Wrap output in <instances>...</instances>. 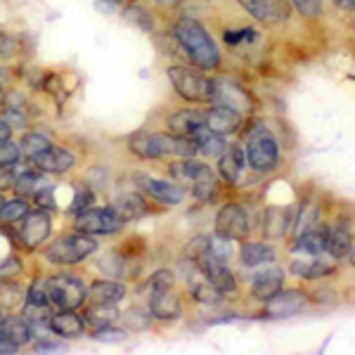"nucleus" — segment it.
<instances>
[{"instance_id":"nucleus-31","label":"nucleus","mask_w":355,"mask_h":355,"mask_svg":"<svg viewBox=\"0 0 355 355\" xmlns=\"http://www.w3.org/2000/svg\"><path fill=\"white\" fill-rule=\"evenodd\" d=\"M119 320L116 303H93V306L85 311V322L93 324V327H110Z\"/></svg>"},{"instance_id":"nucleus-24","label":"nucleus","mask_w":355,"mask_h":355,"mask_svg":"<svg viewBox=\"0 0 355 355\" xmlns=\"http://www.w3.org/2000/svg\"><path fill=\"white\" fill-rule=\"evenodd\" d=\"M194 277H187V282H190L192 287V296L197 299L199 303H209V306H216V303H220L223 299V291L216 289L214 284H211V279L206 277V275L202 272V268H194Z\"/></svg>"},{"instance_id":"nucleus-9","label":"nucleus","mask_w":355,"mask_h":355,"mask_svg":"<svg viewBox=\"0 0 355 355\" xmlns=\"http://www.w3.org/2000/svg\"><path fill=\"white\" fill-rule=\"evenodd\" d=\"M50 216L45 214V209L38 211H28V214L21 218V227H19V239L26 249H36L38 244H43L45 239L50 237Z\"/></svg>"},{"instance_id":"nucleus-54","label":"nucleus","mask_w":355,"mask_h":355,"mask_svg":"<svg viewBox=\"0 0 355 355\" xmlns=\"http://www.w3.org/2000/svg\"><path fill=\"white\" fill-rule=\"evenodd\" d=\"M5 204V199H3V194H0V206H3Z\"/></svg>"},{"instance_id":"nucleus-19","label":"nucleus","mask_w":355,"mask_h":355,"mask_svg":"<svg viewBox=\"0 0 355 355\" xmlns=\"http://www.w3.org/2000/svg\"><path fill=\"white\" fill-rule=\"evenodd\" d=\"M220 164H218V171L223 175V180L230 182H239V178H242V171H244V164H246V157H244V150L239 145H232L227 147L225 152L220 154Z\"/></svg>"},{"instance_id":"nucleus-12","label":"nucleus","mask_w":355,"mask_h":355,"mask_svg":"<svg viewBox=\"0 0 355 355\" xmlns=\"http://www.w3.org/2000/svg\"><path fill=\"white\" fill-rule=\"evenodd\" d=\"M308 306V294H303L299 289H287L277 291L272 299L266 301V313L270 318H289V315L301 313Z\"/></svg>"},{"instance_id":"nucleus-28","label":"nucleus","mask_w":355,"mask_h":355,"mask_svg":"<svg viewBox=\"0 0 355 355\" xmlns=\"http://www.w3.org/2000/svg\"><path fill=\"white\" fill-rule=\"evenodd\" d=\"M289 270H291V275H294V277L318 279V277H324V275L334 272V266H331V263L320 261V259H301V261L291 263Z\"/></svg>"},{"instance_id":"nucleus-15","label":"nucleus","mask_w":355,"mask_h":355,"mask_svg":"<svg viewBox=\"0 0 355 355\" xmlns=\"http://www.w3.org/2000/svg\"><path fill=\"white\" fill-rule=\"evenodd\" d=\"M150 313L157 320H178L182 313L180 299L171 289L150 291Z\"/></svg>"},{"instance_id":"nucleus-26","label":"nucleus","mask_w":355,"mask_h":355,"mask_svg":"<svg viewBox=\"0 0 355 355\" xmlns=\"http://www.w3.org/2000/svg\"><path fill=\"white\" fill-rule=\"evenodd\" d=\"M353 249V234L346 223H339L334 227H327V251L334 259H346Z\"/></svg>"},{"instance_id":"nucleus-49","label":"nucleus","mask_w":355,"mask_h":355,"mask_svg":"<svg viewBox=\"0 0 355 355\" xmlns=\"http://www.w3.org/2000/svg\"><path fill=\"white\" fill-rule=\"evenodd\" d=\"M17 41L12 36H8V33H3L0 36V57H12L15 53H17Z\"/></svg>"},{"instance_id":"nucleus-43","label":"nucleus","mask_w":355,"mask_h":355,"mask_svg":"<svg viewBox=\"0 0 355 355\" xmlns=\"http://www.w3.org/2000/svg\"><path fill=\"white\" fill-rule=\"evenodd\" d=\"M90 202H93V192L81 187V190L76 192V197H73V204L69 206V214H81V211L88 209Z\"/></svg>"},{"instance_id":"nucleus-29","label":"nucleus","mask_w":355,"mask_h":355,"mask_svg":"<svg viewBox=\"0 0 355 355\" xmlns=\"http://www.w3.org/2000/svg\"><path fill=\"white\" fill-rule=\"evenodd\" d=\"M125 287L116 279H100L90 287V299L95 303H119L123 301Z\"/></svg>"},{"instance_id":"nucleus-41","label":"nucleus","mask_w":355,"mask_h":355,"mask_svg":"<svg viewBox=\"0 0 355 355\" xmlns=\"http://www.w3.org/2000/svg\"><path fill=\"white\" fill-rule=\"evenodd\" d=\"M291 3L303 17H311V19L322 12V0H291Z\"/></svg>"},{"instance_id":"nucleus-3","label":"nucleus","mask_w":355,"mask_h":355,"mask_svg":"<svg viewBox=\"0 0 355 355\" xmlns=\"http://www.w3.org/2000/svg\"><path fill=\"white\" fill-rule=\"evenodd\" d=\"M246 162L259 173H270V171L277 168L279 147L277 140L266 128L251 130L249 140H246Z\"/></svg>"},{"instance_id":"nucleus-40","label":"nucleus","mask_w":355,"mask_h":355,"mask_svg":"<svg viewBox=\"0 0 355 355\" xmlns=\"http://www.w3.org/2000/svg\"><path fill=\"white\" fill-rule=\"evenodd\" d=\"M227 45H239V43H251L256 41V31L254 28H237V31H225L223 33Z\"/></svg>"},{"instance_id":"nucleus-17","label":"nucleus","mask_w":355,"mask_h":355,"mask_svg":"<svg viewBox=\"0 0 355 355\" xmlns=\"http://www.w3.org/2000/svg\"><path fill=\"white\" fill-rule=\"evenodd\" d=\"M142 190L150 194L152 199H157V202H162V204H180L182 199H185V190H182L180 185H175V182H171V180L145 178V182H142Z\"/></svg>"},{"instance_id":"nucleus-45","label":"nucleus","mask_w":355,"mask_h":355,"mask_svg":"<svg viewBox=\"0 0 355 355\" xmlns=\"http://www.w3.org/2000/svg\"><path fill=\"white\" fill-rule=\"evenodd\" d=\"M93 336L97 341H123L125 331L123 329H114V324H110V327H97Z\"/></svg>"},{"instance_id":"nucleus-30","label":"nucleus","mask_w":355,"mask_h":355,"mask_svg":"<svg viewBox=\"0 0 355 355\" xmlns=\"http://www.w3.org/2000/svg\"><path fill=\"white\" fill-rule=\"evenodd\" d=\"M239 261H242L244 268H256V266H263V263H270L275 261V249L268 244H244L239 249Z\"/></svg>"},{"instance_id":"nucleus-56","label":"nucleus","mask_w":355,"mask_h":355,"mask_svg":"<svg viewBox=\"0 0 355 355\" xmlns=\"http://www.w3.org/2000/svg\"><path fill=\"white\" fill-rule=\"evenodd\" d=\"M0 93H3V88H0Z\"/></svg>"},{"instance_id":"nucleus-34","label":"nucleus","mask_w":355,"mask_h":355,"mask_svg":"<svg viewBox=\"0 0 355 355\" xmlns=\"http://www.w3.org/2000/svg\"><path fill=\"white\" fill-rule=\"evenodd\" d=\"M48 147H50V140L45 135L26 133L24 137H21L19 150H21V154H26V157L31 159V157H36V154H41L43 150H48Z\"/></svg>"},{"instance_id":"nucleus-16","label":"nucleus","mask_w":355,"mask_h":355,"mask_svg":"<svg viewBox=\"0 0 355 355\" xmlns=\"http://www.w3.org/2000/svg\"><path fill=\"white\" fill-rule=\"evenodd\" d=\"M48 324L57 336H64V339H78L85 329V320L76 311L53 313V318H50Z\"/></svg>"},{"instance_id":"nucleus-14","label":"nucleus","mask_w":355,"mask_h":355,"mask_svg":"<svg viewBox=\"0 0 355 355\" xmlns=\"http://www.w3.org/2000/svg\"><path fill=\"white\" fill-rule=\"evenodd\" d=\"M242 125V114L230 110V107L211 105V110L206 112V128H211L218 135H232Z\"/></svg>"},{"instance_id":"nucleus-2","label":"nucleus","mask_w":355,"mask_h":355,"mask_svg":"<svg viewBox=\"0 0 355 355\" xmlns=\"http://www.w3.org/2000/svg\"><path fill=\"white\" fill-rule=\"evenodd\" d=\"M95 249L97 242L93 234L76 230V234H69V237H62L50 244L45 249V259L50 263H57V266H73V263H81L83 259H88Z\"/></svg>"},{"instance_id":"nucleus-10","label":"nucleus","mask_w":355,"mask_h":355,"mask_svg":"<svg viewBox=\"0 0 355 355\" xmlns=\"http://www.w3.org/2000/svg\"><path fill=\"white\" fill-rule=\"evenodd\" d=\"M209 105H220V107H230V110L244 114L249 112V95L244 93V88H239L237 83L225 81V78H218L214 81V88H211V102Z\"/></svg>"},{"instance_id":"nucleus-1","label":"nucleus","mask_w":355,"mask_h":355,"mask_svg":"<svg viewBox=\"0 0 355 355\" xmlns=\"http://www.w3.org/2000/svg\"><path fill=\"white\" fill-rule=\"evenodd\" d=\"M173 36L180 43V48L185 50V55L190 57V62L199 69H218L220 64V53L218 45L214 43V38L209 36V31L199 24L192 17H180L173 26Z\"/></svg>"},{"instance_id":"nucleus-46","label":"nucleus","mask_w":355,"mask_h":355,"mask_svg":"<svg viewBox=\"0 0 355 355\" xmlns=\"http://www.w3.org/2000/svg\"><path fill=\"white\" fill-rule=\"evenodd\" d=\"M315 220H318V209H315V206H311V209H308V214H306V211L301 214L299 225H296V232L301 234V232H306V230H313Z\"/></svg>"},{"instance_id":"nucleus-21","label":"nucleus","mask_w":355,"mask_h":355,"mask_svg":"<svg viewBox=\"0 0 355 355\" xmlns=\"http://www.w3.org/2000/svg\"><path fill=\"white\" fill-rule=\"evenodd\" d=\"M112 209L116 211V216L123 223L142 218V216H147V211H150L140 194H119V197L112 202Z\"/></svg>"},{"instance_id":"nucleus-50","label":"nucleus","mask_w":355,"mask_h":355,"mask_svg":"<svg viewBox=\"0 0 355 355\" xmlns=\"http://www.w3.org/2000/svg\"><path fill=\"white\" fill-rule=\"evenodd\" d=\"M10 135H12V125L5 121V119H0V142L10 140Z\"/></svg>"},{"instance_id":"nucleus-13","label":"nucleus","mask_w":355,"mask_h":355,"mask_svg":"<svg viewBox=\"0 0 355 355\" xmlns=\"http://www.w3.org/2000/svg\"><path fill=\"white\" fill-rule=\"evenodd\" d=\"M73 164H76V157L71 152L53 145L41 154H36V157H31V166L36 171H43V173H67Z\"/></svg>"},{"instance_id":"nucleus-4","label":"nucleus","mask_w":355,"mask_h":355,"mask_svg":"<svg viewBox=\"0 0 355 355\" xmlns=\"http://www.w3.org/2000/svg\"><path fill=\"white\" fill-rule=\"evenodd\" d=\"M168 78L173 83L175 93L187 102H199V105H209L211 102V88L214 81L204 76V73L194 71L187 67H171Z\"/></svg>"},{"instance_id":"nucleus-22","label":"nucleus","mask_w":355,"mask_h":355,"mask_svg":"<svg viewBox=\"0 0 355 355\" xmlns=\"http://www.w3.org/2000/svg\"><path fill=\"white\" fill-rule=\"evenodd\" d=\"M0 339L12 343L15 348L26 346L31 341V327L24 318H5L0 322Z\"/></svg>"},{"instance_id":"nucleus-47","label":"nucleus","mask_w":355,"mask_h":355,"mask_svg":"<svg viewBox=\"0 0 355 355\" xmlns=\"http://www.w3.org/2000/svg\"><path fill=\"white\" fill-rule=\"evenodd\" d=\"M33 199H36L38 209H55V202H53V187H41L38 192H33Z\"/></svg>"},{"instance_id":"nucleus-38","label":"nucleus","mask_w":355,"mask_h":355,"mask_svg":"<svg viewBox=\"0 0 355 355\" xmlns=\"http://www.w3.org/2000/svg\"><path fill=\"white\" fill-rule=\"evenodd\" d=\"M19 157H21V150L15 145V142H10V140L0 142V164H3V166H12V164L19 162Z\"/></svg>"},{"instance_id":"nucleus-37","label":"nucleus","mask_w":355,"mask_h":355,"mask_svg":"<svg viewBox=\"0 0 355 355\" xmlns=\"http://www.w3.org/2000/svg\"><path fill=\"white\" fill-rule=\"evenodd\" d=\"M97 266H100V270L105 275H110V277H121L123 275V259H119L116 254H107L105 259L97 261Z\"/></svg>"},{"instance_id":"nucleus-18","label":"nucleus","mask_w":355,"mask_h":355,"mask_svg":"<svg viewBox=\"0 0 355 355\" xmlns=\"http://www.w3.org/2000/svg\"><path fill=\"white\" fill-rule=\"evenodd\" d=\"M282 287H284V272L279 270V268H272V270L256 275L254 284H251V294L259 301H268V299H272L277 291H282Z\"/></svg>"},{"instance_id":"nucleus-11","label":"nucleus","mask_w":355,"mask_h":355,"mask_svg":"<svg viewBox=\"0 0 355 355\" xmlns=\"http://www.w3.org/2000/svg\"><path fill=\"white\" fill-rule=\"evenodd\" d=\"M239 5L263 24H277L289 17L287 0H239Z\"/></svg>"},{"instance_id":"nucleus-36","label":"nucleus","mask_w":355,"mask_h":355,"mask_svg":"<svg viewBox=\"0 0 355 355\" xmlns=\"http://www.w3.org/2000/svg\"><path fill=\"white\" fill-rule=\"evenodd\" d=\"M19 272H21L19 259H15V256H8V259L0 263V284L15 282V279L19 277Z\"/></svg>"},{"instance_id":"nucleus-6","label":"nucleus","mask_w":355,"mask_h":355,"mask_svg":"<svg viewBox=\"0 0 355 355\" xmlns=\"http://www.w3.org/2000/svg\"><path fill=\"white\" fill-rule=\"evenodd\" d=\"M171 175H173L175 180L192 182V194L197 199L214 197L216 187H218V180H216L214 171L202 162H194L192 157H187V159H182L180 164L171 166Z\"/></svg>"},{"instance_id":"nucleus-23","label":"nucleus","mask_w":355,"mask_h":355,"mask_svg":"<svg viewBox=\"0 0 355 355\" xmlns=\"http://www.w3.org/2000/svg\"><path fill=\"white\" fill-rule=\"evenodd\" d=\"M192 142H194V147H197V152L204 154V157H209V159H218L220 154L227 150L223 135L214 133V130L206 128V125H204V128H199L197 133L192 135Z\"/></svg>"},{"instance_id":"nucleus-51","label":"nucleus","mask_w":355,"mask_h":355,"mask_svg":"<svg viewBox=\"0 0 355 355\" xmlns=\"http://www.w3.org/2000/svg\"><path fill=\"white\" fill-rule=\"evenodd\" d=\"M348 256H351V263L355 266V242H353V249H351V254H348Z\"/></svg>"},{"instance_id":"nucleus-8","label":"nucleus","mask_w":355,"mask_h":355,"mask_svg":"<svg viewBox=\"0 0 355 355\" xmlns=\"http://www.w3.org/2000/svg\"><path fill=\"white\" fill-rule=\"evenodd\" d=\"M249 214L239 204H225L216 216V234H220V237L242 242L249 237Z\"/></svg>"},{"instance_id":"nucleus-27","label":"nucleus","mask_w":355,"mask_h":355,"mask_svg":"<svg viewBox=\"0 0 355 355\" xmlns=\"http://www.w3.org/2000/svg\"><path fill=\"white\" fill-rule=\"evenodd\" d=\"M294 251H303L308 256H322L327 251V227L301 232L294 242Z\"/></svg>"},{"instance_id":"nucleus-52","label":"nucleus","mask_w":355,"mask_h":355,"mask_svg":"<svg viewBox=\"0 0 355 355\" xmlns=\"http://www.w3.org/2000/svg\"><path fill=\"white\" fill-rule=\"evenodd\" d=\"M346 5H351V8H355V0H343Z\"/></svg>"},{"instance_id":"nucleus-32","label":"nucleus","mask_w":355,"mask_h":355,"mask_svg":"<svg viewBox=\"0 0 355 355\" xmlns=\"http://www.w3.org/2000/svg\"><path fill=\"white\" fill-rule=\"evenodd\" d=\"M128 150L137 154L140 159H157V152H154V142H152V133H135L128 137Z\"/></svg>"},{"instance_id":"nucleus-7","label":"nucleus","mask_w":355,"mask_h":355,"mask_svg":"<svg viewBox=\"0 0 355 355\" xmlns=\"http://www.w3.org/2000/svg\"><path fill=\"white\" fill-rule=\"evenodd\" d=\"M123 225V220L116 216V211L112 209H85L81 214H76L73 220V230L85 232V234H114L119 232Z\"/></svg>"},{"instance_id":"nucleus-5","label":"nucleus","mask_w":355,"mask_h":355,"mask_svg":"<svg viewBox=\"0 0 355 355\" xmlns=\"http://www.w3.org/2000/svg\"><path fill=\"white\" fill-rule=\"evenodd\" d=\"M45 289H48L50 306L57 311H76L88 296L81 279H76L73 275H55V277L45 279Z\"/></svg>"},{"instance_id":"nucleus-25","label":"nucleus","mask_w":355,"mask_h":355,"mask_svg":"<svg viewBox=\"0 0 355 355\" xmlns=\"http://www.w3.org/2000/svg\"><path fill=\"white\" fill-rule=\"evenodd\" d=\"M291 214L287 209H279V206H270L263 216V234L266 239H279L284 237V232L289 230Z\"/></svg>"},{"instance_id":"nucleus-20","label":"nucleus","mask_w":355,"mask_h":355,"mask_svg":"<svg viewBox=\"0 0 355 355\" xmlns=\"http://www.w3.org/2000/svg\"><path fill=\"white\" fill-rule=\"evenodd\" d=\"M168 125H171V133L173 135L192 137L199 128L206 125V114L197 112V110H182L168 119Z\"/></svg>"},{"instance_id":"nucleus-39","label":"nucleus","mask_w":355,"mask_h":355,"mask_svg":"<svg viewBox=\"0 0 355 355\" xmlns=\"http://www.w3.org/2000/svg\"><path fill=\"white\" fill-rule=\"evenodd\" d=\"M173 287V272L171 270H157L147 282V289L150 291H159V289H171Z\"/></svg>"},{"instance_id":"nucleus-53","label":"nucleus","mask_w":355,"mask_h":355,"mask_svg":"<svg viewBox=\"0 0 355 355\" xmlns=\"http://www.w3.org/2000/svg\"><path fill=\"white\" fill-rule=\"evenodd\" d=\"M5 320V313H3V306H0V322Z\"/></svg>"},{"instance_id":"nucleus-33","label":"nucleus","mask_w":355,"mask_h":355,"mask_svg":"<svg viewBox=\"0 0 355 355\" xmlns=\"http://www.w3.org/2000/svg\"><path fill=\"white\" fill-rule=\"evenodd\" d=\"M28 214V204L24 199H15V202H5L0 206V223H17Z\"/></svg>"},{"instance_id":"nucleus-48","label":"nucleus","mask_w":355,"mask_h":355,"mask_svg":"<svg viewBox=\"0 0 355 355\" xmlns=\"http://www.w3.org/2000/svg\"><path fill=\"white\" fill-rule=\"evenodd\" d=\"M17 175L12 173V166H3L0 164V192L8 190V187H15Z\"/></svg>"},{"instance_id":"nucleus-42","label":"nucleus","mask_w":355,"mask_h":355,"mask_svg":"<svg viewBox=\"0 0 355 355\" xmlns=\"http://www.w3.org/2000/svg\"><path fill=\"white\" fill-rule=\"evenodd\" d=\"M26 303H38V306H48V289H45V282H33L31 289L26 291Z\"/></svg>"},{"instance_id":"nucleus-44","label":"nucleus","mask_w":355,"mask_h":355,"mask_svg":"<svg viewBox=\"0 0 355 355\" xmlns=\"http://www.w3.org/2000/svg\"><path fill=\"white\" fill-rule=\"evenodd\" d=\"M150 318H152V313L150 315H145L142 311H133V308H130L128 311V315H125V324H128V327H133V329H145L147 324H150Z\"/></svg>"},{"instance_id":"nucleus-55","label":"nucleus","mask_w":355,"mask_h":355,"mask_svg":"<svg viewBox=\"0 0 355 355\" xmlns=\"http://www.w3.org/2000/svg\"><path fill=\"white\" fill-rule=\"evenodd\" d=\"M112 3H119V0H112Z\"/></svg>"},{"instance_id":"nucleus-35","label":"nucleus","mask_w":355,"mask_h":355,"mask_svg":"<svg viewBox=\"0 0 355 355\" xmlns=\"http://www.w3.org/2000/svg\"><path fill=\"white\" fill-rule=\"evenodd\" d=\"M41 182H43V178L38 175L36 171H24V173L17 175L15 187L19 194H33V192L41 190Z\"/></svg>"}]
</instances>
